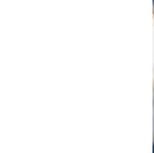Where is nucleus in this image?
I'll return each mask as SVG.
<instances>
[{
	"label": "nucleus",
	"mask_w": 154,
	"mask_h": 153,
	"mask_svg": "<svg viewBox=\"0 0 154 153\" xmlns=\"http://www.w3.org/2000/svg\"><path fill=\"white\" fill-rule=\"evenodd\" d=\"M152 150H154V145H152Z\"/></svg>",
	"instance_id": "obj_1"
}]
</instances>
